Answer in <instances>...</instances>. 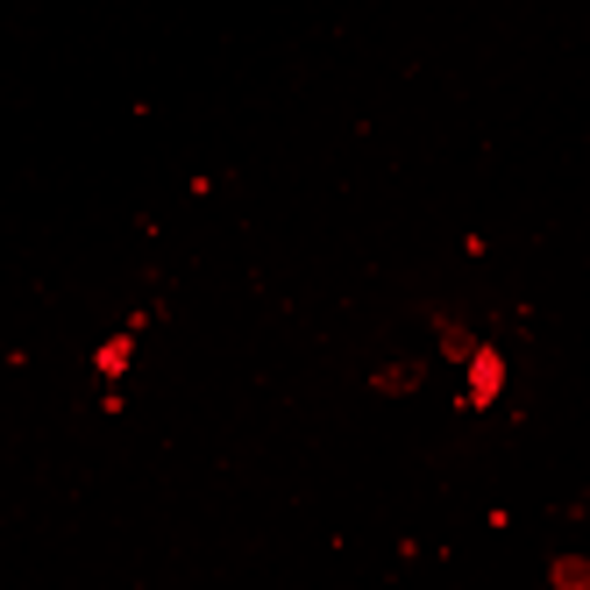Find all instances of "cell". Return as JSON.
I'll list each match as a JSON object with an SVG mask.
<instances>
[{
    "instance_id": "1",
    "label": "cell",
    "mask_w": 590,
    "mask_h": 590,
    "mask_svg": "<svg viewBox=\"0 0 590 590\" xmlns=\"http://www.w3.org/2000/svg\"><path fill=\"white\" fill-rule=\"evenodd\" d=\"M434 335H442V349H448V356H456V363H470V356H477V342H470V327H463V321H448V313H434Z\"/></svg>"
},
{
    "instance_id": "2",
    "label": "cell",
    "mask_w": 590,
    "mask_h": 590,
    "mask_svg": "<svg viewBox=\"0 0 590 590\" xmlns=\"http://www.w3.org/2000/svg\"><path fill=\"white\" fill-rule=\"evenodd\" d=\"M548 583H555V590H590V563H583V555H555Z\"/></svg>"
},
{
    "instance_id": "3",
    "label": "cell",
    "mask_w": 590,
    "mask_h": 590,
    "mask_svg": "<svg viewBox=\"0 0 590 590\" xmlns=\"http://www.w3.org/2000/svg\"><path fill=\"white\" fill-rule=\"evenodd\" d=\"M420 377H427V370H420V363H385V370H377L370 385H377V391H413Z\"/></svg>"
},
{
    "instance_id": "4",
    "label": "cell",
    "mask_w": 590,
    "mask_h": 590,
    "mask_svg": "<svg viewBox=\"0 0 590 590\" xmlns=\"http://www.w3.org/2000/svg\"><path fill=\"white\" fill-rule=\"evenodd\" d=\"M470 363H477V391H470V405H483V399L498 391V356H491V349H477Z\"/></svg>"
}]
</instances>
